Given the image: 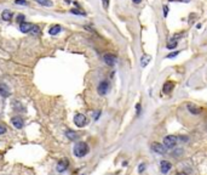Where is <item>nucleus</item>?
<instances>
[{"label":"nucleus","mask_w":207,"mask_h":175,"mask_svg":"<svg viewBox=\"0 0 207 175\" xmlns=\"http://www.w3.org/2000/svg\"><path fill=\"white\" fill-rule=\"evenodd\" d=\"M168 6L167 5H164V17H167L168 16Z\"/></svg>","instance_id":"25"},{"label":"nucleus","mask_w":207,"mask_h":175,"mask_svg":"<svg viewBox=\"0 0 207 175\" xmlns=\"http://www.w3.org/2000/svg\"><path fill=\"white\" fill-rule=\"evenodd\" d=\"M176 175H183V174H182V173H177V174H176Z\"/></svg>","instance_id":"33"},{"label":"nucleus","mask_w":207,"mask_h":175,"mask_svg":"<svg viewBox=\"0 0 207 175\" xmlns=\"http://www.w3.org/2000/svg\"><path fill=\"white\" fill-rule=\"evenodd\" d=\"M38 4H40L42 6H46V8H50V6H52V1L51 0H35Z\"/></svg>","instance_id":"19"},{"label":"nucleus","mask_w":207,"mask_h":175,"mask_svg":"<svg viewBox=\"0 0 207 175\" xmlns=\"http://www.w3.org/2000/svg\"><path fill=\"white\" fill-rule=\"evenodd\" d=\"M74 123H75V125H77V127L83 128L85 124L87 123V119H86V117L84 114L78 113V114H75V117H74Z\"/></svg>","instance_id":"4"},{"label":"nucleus","mask_w":207,"mask_h":175,"mask_svg":"<svg viewBox=\"0 0 207 175\" xmlns=\"http://www.w3.org/2000/svg\"><path fill=\"white\" fill-rule=\"evenodd\" d=\"M30 34H33V35H38L40 33V27L39 26H35V24H33V27H32V29H30V32H29Z\"/></svg>","instance_id":"20"},{"label":"nucleus","mask_w":207,"mask_h":175,"mask_svg":"<svg viewBox=\"0 0 207 175\" xmlns=\"http://www.w3.org/2000/svg\"><path fill=\"white\" fill-rule=\"evenodd\" d=\"M67 168H68V161H67V159H62V161L58 162V164H57V172L62 173V172L67 170Z\"/></svg>","instance_id":"11"},{"label":"nucleus","mask_w":207,"mask_h":175,"mask_svg":"<svg viewBox=\"0 0 207 175\" xmlns=\"http://www.w3.org/2000/svg\"><path fill=\"white\" fill-rule=\"evenodd\" d=\"M150 61H152V56H149V55H143V56H142V59H141V67L146 68Z\"/></svg>","instance_id":"14"},{"label":"nucleus","mask_w":207,"mask_h":175,"mask_svg":"<svg viewBox=\"0 0 207 175\" xmlns=\"http://www.w3.org/2000/svg\"><path fill=\"white\" fill-rule=\"evenodd\" d=\"M132 1H133V4H141L142 0H132Z\"/></svg>","instance_id":"31"},{"label":"nucleus","mask_w":207,"mask_h":175,"mask_svg":"<svg viewBox=\"0 0 207 175\" xmlns=\"http://www.w3.org/2000/svg\"><path fill=\"white\" fill-rule=\"evenodd\" d=\"M66 3H67V4H70L72 1H70V0H66Z\"/></svg>","instance_id":"32"},{"label":"nucleus","mask_w":207,"mask_h":175,"mask_svg":"<svg viewBox=\"0 0 207 175\" xmlns=\"http://www.w3.org/2000/svg\"><path fill=\"white\" fill-rule=\"evenodd\" d=\"M136 110H137V116H139V112H141V103H137Z\"/></svg>","instance_id":"28"},{"label":"nucleus","mask_w":207,"mask_h":175,"mask_svg":"<svg viewBox=\"0 0 207 175\" xmlns=\"http://www.w3.org/2000/svg\"><path fill=\"white\" fill-rule=\"evenodd\" d=\"M11 122H12V124H14V127H16L17 129H21L24 125V122H23V119L21 117H14L11 119Z\"/></svg>","instance_id":"9"},{"label":"nucleus","mask_w":207,"mask_h":175,"mask_svg":"<svg viewBox=\"0 0 207 175\" xmlns=\"http://www.w3.org/2000/svg\"><path fill=\"white\" fill-rule=\"evenodd\" d=\"M179 54V51H174V52H171L170 55H167L166 56V59H173V57H176V56H177Z\"/></svg>","instance_id":"24"},{"label":"nucleus","mask_w":207,"mask_h":175,"mask_svg":"<svg viewBox=\"0 0 207 175\" xmlns=\"http://www.w3.org/2000/svg\"><path fill=\"white\" fill-rule=\"evenodd\" d=\"M87 153H89V146H87L86 142L80 141L74 146V154L77 156V157L83 158L84 156H86Z\"/></svg>","instance_id":"1"},{"label":"nucleus","mask_w":207,"mask_h":175,"mask_svg":"<svg viewBox=\"0 0 207 175\" xmlns=\"http://www.w3.org/2000/svg\"><path fill=\"white\" fill-rule=\"evenodd\" d=\"M170 1H183V3H189L190 0H170Z\"/></svg>","instance_id":"30"},{"label":"nucleus","mask_w":207,"mask_h":175,"mask_svg":"<svg viewBox=\"0 0 207 175\" xmlns=\"http://www.w3.org/2000/svg\"><path fill=\"white\" fill-rule=\"evenodd\" d=\"M23 20H24V16H23V15H18V16H17V21H18V22L22 23V22H24Z\"/></svg>","instance_id":"27"},{"label":"nucleus","mask_w":207,"mask_h":175,"mask_svg":"<svg viewBox=\"0 0 207 175\" xmlns=\"http://www.w3.org/2000/svg\"><path fill=\"white\" fill-rule=\"evenodd\" d=\"M152 150H153L155 153H159V154H165L166 151H167V148H166L164 145L158 143V142H154V143H153V145H152Z\"/></svg>","instance_id":"5"},{"label":"nucleus","mask_w":207,"mask_h":175,"mask_svg":"<svg viewBox=\"0 0 207 175\" xmlns=\"http://www.w3.org/2000/svg\"><path fill=\"white\" fill-rule=\"evenodd\" d=\"M177 44H178V41H177V39L176 38H172V39H170V41H168V44H167V49L168 50H172V49H174L176 46H177Z\"/></svg>","instance_id":"18"},{"label":"nucleus","mask_w":207,"mask_h":175,"mask_svg":"<svg viewBox=\"0 0 207 175\" xmlns=\"http://www.w3.org/2000/svg\"><path fill=\"white\" fill-rule=\"evenodd\" d=\"M171 169V163L168 161H161L160 163V170L162 174H167Z\"/></svg>","instance_id":"7"},{"label":"nucleus","mask_w":207,"mask_h":175,"mask_svg":"<svg viewBox=\"0 0 207 175\" xmlns=\"http://www.w3.org/2000/svg\"><path fill=\"white\" fill-rule=\"evenodd\" d=\"M6 133V128L3 125V124H0V135H3Z\"/></svg>","instance_id":"26"},{"label":"nucleus","mask_w":207,"mask_h":175,"mask_svg":"<svg viewBox=\"0 0 207 175\" xmlns=\"http://www.w3.org/2000/svg\"><path fill=\"white\" fill-rule=\"evenodd\" d=\"M103 60L108 66H114L115 62H116V56L113 55V54H105L103 56Z\"/></svg>","instance_id":"6"},{"label":"nucleus","mask_w":207,"mask_h":175,"mask_svg":"<svg viewBox=\"0 0 207 175\" xmlns=\"http://www.w3.org/2000/svg\"><path fill=\"white\" fill-rule=\"evenodd\" d=\"M144 169H146V167H144V164H141V165H139V168H138V172L142 173Z\"/></svg>","instance_id":"29"},{"label":"nucleus","mask_w":207,"mask_h":175,"mask_svg":"<svg viewBox=\"0 0 207 175\" xmlns=\"http://www.w3.org/2000/svg\"><path fill=\"white\" fill-rule=\"evenodd\" d=\"M15 4L17 5H28L27 0H15Z\"/></svg>","instance_id":"22"},{"label":"nucleus","mask_w":207,"mask_h":175,"mask_svg":"<svg viewBox=\"0 0 207 175\" xmlns=\"http://www.w3.org/2000/svg\"><path fill=\"white\" fill-rule=\"evenodd\" d=\"M33 27V24L32 23H28V22H22L20 24V30L22 33H29L30 32V29H32Z\"/></svg>","instance_id":"10"},{"label":"nucleus","mask_w":207,"mask_h":175,"mask_svg":"<svg viewBox=\"0 0 207 175\" xmlns=\"http://www.w3.org/2000/svg\"><path fill=\"white\" fill-rule=\"evenodd\" d=\"M188 111H189L191 114H200L201 113V108L197 107V106H195V105H193V103L188 105Z\"/></svg>","instance_id":"12"},{"label":"nucleus","mask_w":207,"mask_h":175,"mask_svg":"<svg viewBox=\"0 0 207 175\" xmlns=\"http://www.w3.org/2000/svg\"><path fill=\"white\" fill-rule=\"evenodd\" d=\"M61 30H62V27L58 26V24H56V26H52L51 28L49 29V34L50 35H57Z\"/></svg>","instance_id":"16"},{"label":"nucleus","mask_w":207,"mask_h":175,"mask_svg":"<svg viewBox=\"0 0 207 175\" xmlns=\"http://www.w3.org/2000/svg\"><path fill=\"white\" fill-rule=\"evenodd\" d=\"M0 95L3 97H9L10 96V89L5 83H0Z\"/></svg>","instance_id":"8"},{"label":"nucleus","mask_w":207,"mask_h":175,"mask_svg":"<svg viewBox=\"0 0 207 175\" xmlns=\"http://www.w3.org/2000/svg\"><path fill=\"white\" fill-rule=\"evenodd\" d=\"M173 88H174V83L173 82H166L165 85H164V89H162V91H164L165 94H170L173 90Z\"/></svg>","instance_id":"15"},{"label":"nucleus","mask_w":207,"mask_h":175,"mask_svg":"<svg viewBox=\"0 0 207 175\" xmlns=\"http://www.w3.org/2000/svg\"><path fill=\"white\" fill-rule=\"evenodd\" d=\"M109 90V83L107 82V80H102L101 83L98 84V88H97V91L99 95H107V92Z\"/></svg>","instance_id":"3"},{"label":"nucleus","mask_w":207,"mask_h":175,"mask_svg":"<svg viewBox=\"0 0 207 175\" xmlns=\"http://www.w3.org/2000/svg\"><path fill=\"white\" fill-rule=\"evenodd\" d=\"M1 18L4 21H11L12 18V12L10 10H4L3 14H1Z\"/></svg>","instance_id":"17"},{"label":"nucleus","mask_w":207,"mask_h":175,"mask_svg":"<svg viewBox=\"0 0 207 175\" xmlns=\"http://www.w3.org/2000/svg\"><path fill=\"white\" fill-rule=\"evenodd\" d=\"M177 141L178 139L176 136H172V135H168L164 139V146L166 148H174L176 145H177Z\"/></svg>","instance_id":"2"},{"label":"nucleus","mask_w":207,"mask_h":175,"mask_svg":"<svg viewBox=\"0 0 207 175\" xmlns=\"http://www.w3.org/2000/svg\"><path fill=\"white\" fill-rule=\"evenodd\" d=\"M102 4H103L104 10H108V8H109V0H102Z\"/></svg>","instance_id":"23"},{"label":"nucleus","mask_w":207,"mask_h":175,"mask_svg":"<svg viewBox=\"0 0 207 175\" xmlns=\"http://www.w3.org/2000/svg\"><path fill=\"white\" fill-rule=\"evenodd\" d=\"M66 136L68 137L69 140H78V137H79V135H78V133L77 131H73V130H70V129H68L67 131H66Z\"/></svg>","instance_id":"13"},{"label":"nucleus","mask_w":207,"mask_h":175,"mask_svg":"<svg viewBox=\"0 0 207 175\" xmlns=\"http://www.w3.org/2000/svg\"><path fill=\"white\" fill-rule=\"evenodd\" d=\"M70 12H72V14H74V15H81V16H85V15H86L84 11H79V10H77V9H72Z\"/></svg>","instance_id":"21"}]
</instances>
